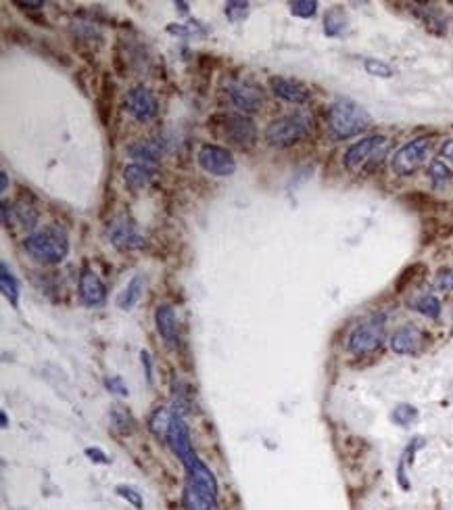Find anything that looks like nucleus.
Instances as JSON below:
<instances>
[{
	"mask_svg": "<svg viewBox=\"0 0 453 510\" xmlns=\"http://www.w3.org/2000/svg\"><path fill=\"white\" fill-rule=\"evenodd\" d=\"M23 249L28 251V255L34 262L44 264V266H55L67 258L69 234L63 226L50 224L26 236Z\"/></svg>",
	"mask_w": 453,
	"mask_h": 510,
	"instance_id": "f257e3e1",
	"label": "nucleus"
},
{
	"mask_svg": "<svg viewBox=\"0 0 453 510\" xmlns=\"http://www.w3.org/2000/svg\"><path fill=\"white\" fill-rule=\"evenodd\" d=\"M370 113L351 99H336L328 107V130L336 140L353 138L370 128Z\"/></svg>",
	"mask_w": 453,
	"mask_h": 510,
	"instance_id": "f03ea898",
	"label": "nucleus"
},
{
	"mask_svg": "<svg viewBox=\"0 0 453 510\" xmlns=\"http://www.w3.org/2000/svg\"><path fill=\"white\" fill-rule=\"evenodd\" d=\"M387 151H389V138L383 134H372L351 144L343 155V163L349 172L370 174L383 163V159L387 157Z\"/></svg>",
	"mask_w": 453,
	"mask_h": 510,
	"instance_id": "7ed1b4c3",
	"label": "nucleus"
},
{
	"mask_svg": "<svg viewBox=\"0 0 453 510\" xmlns=\"http://www.w3.org/2000/svg\"><path fill=\"white\" fill-rule=\"evenodd\" d=\"M311 130H314V120L307 113L299 111L271 122L265 128V140L276 149H289L309 138Z\"/></svg>",
	"mask_w": 453,
	"mask_h": 510,
	"instance_id": "20e7f679",
	"label": "nucleus"
},
{
	"mask_svg": "<svg viewBox=\"0 0 453 510\" xmlns=\"http://www.w3.org/2000/svg\"><path fill=\"white\" fill-rule=\"evenodd\" d=\"M432 147V138L430 136H418L414 140H409L407 144H403L391 159V167L393 172L401 178L414 176L418 169L424 165L428 153Z\"/></svg>",
	"mask_w": 453,
	"mask_h": 510,
	"instance_id": "39448f33",
	"label": "nucleus"
},
{
	"mask_svg": "<svg viewBox=\"0 0 453 510\" xmlns=\"http://www.w3.org/2000/svg\"><path fill=\"white\" fill-rule=\"evenodd\" d=\"M385 341V316L374 314L366 322L355 326V330L349 337V352L355 356H366L376 352Z\"/></svg>",
	"mask_w": 453,
	"mask_h": 510,
	"instance_id": "423d86ee",
	"label": "nucleus"
},
{
	"mask_svg": "<svg viewBox=\"0 0 453 510\" xmlns=\"http://www.w3.org/2000/svg\"><path fill=\"white\" fill-rule=\"evenodd\" d=\"M220 122L218 128H222V134L226 136L228 142H232L238 149H253L257 142V128L251 117L240 115V113H230V115H220L215 117Z\"/></svg>",
	"mask_w": 453,
	"mask_h": 510,
	"instance_id": "0eeeda50",
	"label": "nucleus"
},
{
	"mask_svg": "<svg viewBox=\"0 0 453 510\" xmlns=\"http://www.w3.org/2000/svg\"><path fill=\"white\" fill-rule=\"evenodd\" d=\"M197 161L207 174L215 178H228L236 172L234 155L228 149L218 147V144H203L197 153Z\"/></svg>",
	"mask_w": 453,
	"mask_h": 510,
	"instance_id": "6e6552de",
	"label": "nucleus"
},
{
	"mask_svg": "<svg viewBox=\"0 0 453 510\" xmlns=\"http://www.w3.org/2000/svg\"><path fill=\"white\" fill-rule=\"evenodd\" d=\"M107 236L119 251H134L144 247V236L138 232V226L130 216H115L107 226Z\"/></svg>",
	"mask_w": 453,
	"mask_h": 510,
	"instance_id": "1a4fd4ad",
	"label": "nucleus"
},
{
	"mask_svg": "<svg viewBox=\"0 0 453 510\" xmlns=\"http://www.w3.org/2000/svg\"><path fill=\"white\" fill-rule=\"evenodd\" d=\"M165 440H167L171 452H173L180 460H182L184 466L197 458V454H195V450H193V442H191V431H189V427H186L184 418L180 416V414H173L171 427H169V433H167Z\"/></svg>",
	"mask_w": 453,
	"mask_h": 510,
	"instance_id": "9d476101",
	"label": "nucleus"
},
{
	"mask_svg": "<svg viewBox=\"0 0 453 510\" xmlns=\"http://www.w3.org/2000/svg\"><path fill=\"white\" fill-rule=\"evenodd\" d=\"M126 111L140 124L151 122L159 113V103L153 93L144 86H136L126 95Z\"/></svg>",
	"mask_w": 453,
	"mask_h": 510,
	"instance_id": "9b49d317",
	"label": "nucleus"
},
{
	"mask_svg": "<svg viewBox=\"0 0 453 510\" xmlns=\"http://www.w3.org/2000/svg\"><path fill=\"white\" fill-rule=\"evenodd\" d=\"M79 299L84 305L88 308H97V305H103L105 299H107V289H105V283L101 281V276L90 270L88 266L81 268L79 272Z\"/></svg>",
	"mask_w": 453,
	"mask_h": 510,
	"instance_id": "f8f14e48",
	"label": "nucleus"
},
{
	"mask_svg": "<svg viewBox=\"0 0 453 510\" xmlns=\"http://www.w3.org/2000/svg\"><path fill=\"white\" fill-rule=\"evenodd\" d=\"M186 475H189V485H193L199 493H203L209 502H218V481L213 477V473L205 466L203 460H199V456L189 462L186 466Z\"/></svg>",
	"mask_w": 453,
	"mask_h": 510,
	"instance_id": "ddd939ff",
	"label": "nucleus"
},
{
	"mask_svg": "<svg viewBox=\"0 0 453 510\" xmlns=\"http://www.w3.org/2000/svg\"><path fill=\"white\" fill-rule=\"evenodd\" d=\"M269 88L278 99L293 103V105H305L311 97V93L307 91V86H303L301 82L291 79V77H282V75H271L269 77Z\"/></svg>",
	"mask_w": 453,
	"mask_h": 510,
	"instance_id": "4468645a",
	"label": "nucleus"
},
{
	"mask_svg": "<svg viewBox=\"0 0 453 510\" xmlns=\"http://www.w3.org/2000/svg\"><path fill=\"white\" fill-rule=\"evenodd\" d=\"M228 97L234 103V107L244 111V113H255L263 105L261 93L247 82H230L228 84Z\"/></svg>",
	"mask_w": 453,
	"mask_h": 510,
	"instance_id": "2eb2a0df",
	"label": "nucleus"
},
{
	"mask_svg": "<svg viewBox=\"0 0 453 510\" xmlns=\"http://www.w3.org/2000/svg\"><path fill=\"white\" fill-rule=\"evenodd\" d=\"M424 346V332L414 326V324H405L399 330L393 332L391 337V350L399 356H412L418 354L420 348Z\"/></svg>",
	"mask_w": 453,
	"mask_h": 510,
	"instance_id": "dca6fc26",
	"label": "nucleus"
},
{
	"mask_svg": "<svg viewBox=\"0 0 453 510\" xmlns=\"http://www.w3.org/2000/svg\"><path fill=\"white\" fill-rule=\"evenodd\" d=\"M155 324H157V332L163 341L173 348L177 343V320H175V312L171 305L163 303L157 308L155 312Z\"/></svg>",
	"mask_w": 453,
	"mask_h": 510,
	"instance_id": "f3484780",
	"label": "nucleus"
},
{
	"mask_svg": "<svg viewBox=\"0 0 453 510\" xmlns=\"http://www.w3.org/2000/svg\"><path fill=\"white\" fill-rule=\"evenodd\" d=\"M157 176H159L157 169L153 165H146V163H132L124 169V180L132 191H140V189L151 187L157 180Z\"/></svg>",
	"mask_w": 453,
	"mask_h": 510,
	"instance_id": "a211bd4d",
	"label": "nucleus"
},
{
	"mask_svg": "<svg viewBox=\"0 0 453 510\" xmlns=\"http://www.w3.org/2000/svg\"><path fill=\"white\" fill-rule=\"evenodd\" d=\"M113 93H115V84L111 79V73H103L101 86H99V97H97V109L103 126H109L111 122V109H113Z\"/></svg>",
	"mask_w": 453,
	"mask_h": 510,
	"instance_id": "6ab92c4d",
	"label": "nucleus"
},
{
	"mask_svg": "<svg viewBox=\"0 0 453 510\" xmlns=\"http://www.w3.org/2000/svg\"><path fill=\"white\" fill-rule=\"evenodd\" d=\"M414 15L422 19V23L436 36H443L447 32V19L438 13V9L428 5H414Z\"/></svg>",
	"mask_w": 453,
	"mask_h": 510,
	"instance_id": "aec40b11",
	"label": "nucleus"
},
{
	"mask_svg": "<svg viewBox=\"0 0 453 510\" xmlns=\"http://www.w3.org/2000/svg\"><path fill=\"white\" fill-rule=\"evenodd\" d=\"M349 28V19L343 7H332L326 15H324V34L330 38H338L345 34V30Z\"/></svg>",
	"mask_w": 453,
	"mask_h": 510,
	"instance_id": "412c9836",
	"label": "nucleus"
},
{
	"mask_svg": "<svg viewBox=\"0 0 453 510\" xmlns=\"http://www.w3.org/2000/svg\"><path fill=\"white\" fill-rule=\"evenodd\" d=\"M128 153H130L134 159L144 161L146 165L159 163V159H161V155H163L161 147H159L157 142H153V140H138V142H134V144L128 149Z\"/></svg>",
	"mask_w": 453,
	"mask_h": 510,
	"instance_id": "4be33fe9",
	"label": "nucleus"
},
{
	"mask_svg": "<svg viewBox=\"0 0 453 510\" xmlns=\"http://www.w3.org/2000/svg\"><path fill=\"white\" fill-rule=\"evenodd\" d=\"M142 291H144V276H142V274H136V276L124 287V291L119 293V297H117V308H122V310H126V312L132 310V308L138 303Z\"/></svg>",
	"mask_w": 453,
	"mask_h": 510,
	"instance_id": "5701e85b",
	"label": "nucleus"
},
{
	"mask_svg": "<svg viewBox=\"0 0 453 510\" xmlns=\"http://www.w3.org/2000/svg\"><path fill=\"white\" fill-rule=\"evenodd\" d=\"M0 289H3V295L9 299L13 308H19V283L13 276V272H9L7 262L0 264Z\"/></svg>",
	"mask_w": 453,
	"mask_h": 510,
	"instance_id": "b1692460",
	"label": "nucleus"
},
{
	"mask_svg": "<svg viewBox=\"0 0 453 510\" xmlns=\"http://www.w3.org/2000/svg\"><path fill=\"white\" fill-rule=\"evenodd\" d=\"M422 446H424V440H422V437L412 440V442H409V446L405 448L403 456L399 458V464H397V481H399V485H401L403 489H409V481H407V473H405V469H407L409 464H414V454H416Z\"/></svg>",
	"mask_w": 453,
	"mask_h": 510,
	"instance_id": "393cba45",
	"label": "nucleus"
},
{
	"mask_svg": "<svg viewBox=\"0 0 453 510\" xmlns=\"http://www.w3.org/2000/svg\"><path fill=\"white\" fill-rule=\"evenodd\" d=\"M173 414H175V412H169L167 408L159 406V408L151 414V418H148V429H151V433L157 435L159 440H161V437H167L169 427H171V420H173Z\"/></svg>",
	"mask_w": 453,
	"mask_h": 510,
	"instance_id": "a878e982",
	"label": "nucleus"
},
{
	"mask_svg": "<svg viewBox=\"0 0 453 510\" xmlns=\"http://www.w3.org/2000/svg\"><path fill=\"white\" fill-rule=\"evenodd\" d=\"M111 429L117 435H132L134 433L136 422H134L132 414L124 406H113V410H111Z\"/></svg>",
	"mask_w": 453,
	"mask_h": 510,
	"instance_id": "bb28decb",
	"label": "nucleus"
},
{
	"mask_svg": "<svg viewBox=\"0 0 453 510\" xmlns=\"http://www.w3.org/2000/svg\"><path fill=\"white\" fill-rule=\"evenodd\" d=\"M428 176H430V182L436 191H443L451 185L453 180V172L449 169V165H445L441 159H434L428 167Z\"/></svg>",
	"mask_w": 453,
	"mask_h": 510,
	"instance_id": "cd10ccee",
	"label": "nucleus"
},
{
	"mask_svg": "<svg viewBox=\"0 0 453 510\" xmlns=\"http://www.w3.org/2000/svg\"><path fill=\"white\" fill-rule=\"evenodd\" d=\"M182 502H184V508L186 510H213L215 504L209 502L203 493H199L193 485L186 483L184 487V495H182Z\"/></svg>",
	"mask_w": 453,
	"mask_h": 510,
	"instance_id": "c85d7f7f",
	"label": "nucleus"
},
{
	"mask_svg": "<svg viewBox=\"0 0 453 510\" xmlns=\"http://www.w3.org/2000/svg\"><path fill=\"white\" fill-rule=\"evenodd\" d=\"M414 310L418 312V314H422V316H426V318H430V320H438V316H441V301L434 297V295H420L416 301H414Z\"/></svg>",
	"mask_w": 453,
	"mask_h": 510,
	"instance_id": "c756f323",
	"label": "nucleus"
},
{
	"mask_svg": "<svg viewBox=\"0 0 453 510\" xmlns=\"http://www.w3.org/2000/svg\"><path fill=\"white\" fill-rule=\"evenodd\" d=\"M167 32L173 34V36H180V38H205L207 36V30L201 26V23H169L167 26Z\"/></svg>",
	"mask_w": 453,
	"mask_h": 510,
	"instance_id": "7c9ffc66",
	"label": "nucleus"
},
{
	"mask_svg": "<svg viewBox=\"0 0 453 510\" xmlns=\"http://www.w3.org/2000/svg\"><path fill=\"white\" fill-rule=\"evenodd\" d=\"M11 211H13V216L19 220V224H21L23 228H28V230H32V228L38 224V211H36L32 205H28L26 201H19V203L11 205Z\"/></svg>",
	"mask_w": 453,
	"mask_h": 510,
	"instance_id": "2f4dec72",
	"label": "nucleus"
},
{
	"mask_svg": "<svg viewBox=\"0 0 453 510\" xmlns=\"http://www.w3.org/2000/svg\"><path fill=\"white\" fill-rule=\"evenodd\" d=\"M416 418H418V410L412 404H399L391 412V420L403 429H407L412 422H416Z\"/></svg>",
	"mask_w": 453,
	"mask_h": 510,
	"instance_id": "473e14b6",
	"label": "nucleus"
},
{
	"mask_svg": "<svg viewBox=\"0 0 453 510\" xmlns=\"http://www.w3.org/2000/svg\"><path fill=\"white\" fill-rule=\"evenodd\" d=\"M251 13V5L249 3H242V0H230L226 3V17L232 21V23H240L249 17Z\"/></svg>",
	"mask_w": 453,
	"mask_h": 510,
	"instance_id": "72a5a7b5",
	"label": "nucleus"
},
{
	"mask_svg": "<svg viewBox=\"0 0 453 510\" xmlns=\"http://www.w3.org/2000/svg\"><path fill=\"white\" fill-rule=\"evenodd\" d=\"M291 11L297 17L311 19L318 13V3H316V0H293V3H291Z\"/></svg>",
	"mask_w": 453,
	"mask_h": 510,
	"instance_id": "f704fd0d",
	"label": "nucleus"
},
{
	"mask_svg": "<svg viewBox=\"0 0 453 510\" xmlns=\"http://www.w3.org/2000/svg\"><path fill=\"white\" fill-rule=\"evenodd\" d=\"M364 67L374 77H391L393 75V67L389 63L380 61V59H366L364 61Z\"/></svg>",
	"mask_w": 453,
	"mask_h": 510,
	"instance_id": "c9c22d12",
	"label": "nucleus"
},
{
	"mask_svg": "<svg viewBox=\"0 0 453 510\" xmlns=\"http://www.w3.org/2000/svg\"><path fill=\"white\" fill-rule=\"evenodd\" d=\"M115 491L124 498V500H128L136 510H144V504H142V495L134 489V487H130V485H117L115 487Z\"/></svg>",
	"mask_w": 453,
	"mask_h": 510,
	"instance_id": "e433bc0d",
	"label": "nucleus"
},
{
	"mask_svg": "<svg viewBox=\"0 0 453 510\" xmlns=\"http://www.w3.org/2000/svg\"><path fill=\"white\" fill-rule=\"evenodd\" d=\"M436 289L441 291H453V268H443L436 274Z\"/></svg>",
	"mask_w": 453,
	"mask_h": 510,
	"instance_id": "4c0bfd02",
	"label": "nucleus"
},
{
	"mask_svg": "<svg viewBox=\"0 0 453 510\" xmlns=\"http://www.w3.org/2000/svg\"><path fill=\"white\" fill-rule=\"evenodd\" d=\"M105 385H107V389L111 391V393H117V395H130V391H128V387L124 385V379L122 377H111V379H107L105 381Z\"/></svg>",
	"mask_w": 453,
	"mask_h": 510,
	"instance_id": "58836bf2",
	"label": "nucleus"
},
{
	"mask_svg": "<svg viewBox=\"0 0 453 510\" xmlns=\"http://www.w3.org/2000/svg\"><path fill=\"white\" fill-rule=\"evenodd\" d=\"M420 270H424V266L422 264H416V266H409L401 276H399V281H397V291H403L405 289V285L409 283V281H414V274L416 272H420Z\"/></svg>",
	"mask_w": 453,
	"mask_h": 510,
	"instance_id": "ea45409f",
	"label": "nucleus"
},
{
	"mask_svg": "<svg viewBox=\"0 0 453 510\" xmlns=\"http://www.w3.org/2000/svg\"><path fill=\"white\" fill-rule=\"evenodd\" d=\"M86 456L97 464H109V458L101 448H86Z\"/></svg>",
	"mask_w": 453,
	"mask_h": 510,
	"instance_id": "a19ab883",
	"label": "nucleus"
},
{
	"mask_svg": "<svg viewBox=\"0 0 453 510\" xmlns=\"http://www.w3.org/2000/svg\"><path fill=\"white\" fill-rule=\"evenodd\" d=\"M140 360H142V368H144V377L148 381V385H153V360H151V354L148 352H140Z\"/></svg>",
	"mask_w": 453,
	"mask_h": 510,
	"instance_id": "79ce46f5",
	"label": "nucleus"
},
{
	"mask_svg": "<svg viewBox=\"0 0 453 510\" xmlns=\"http://www.w3.org/2000/svg\"><path fill=\"white\" fill-rule=\"evenodd\" d=\"M7 36H11V42H17V44H30V40H32L26 32H21V30H17V28H11V30L7 32Z\"/></svg>",
	"mask_w": 453,
	"mask_h": 510,
	"instance_id": "37998d69",
	"label": "nucleus"
},
{
	"mask_svg": "<svg viewBox=\"0 0 453 510\" xmlns=\"http://www.w3.org/2000/svg\"><path fill=\"white\" fill-rule=\"evenodd\" d=\"M13 5L21 11H40L44 7V3H21V0H13Z\"/></svg>",
	"mask_w": 453,
	"mask_h": 510,
	"instance_id": "c03bdc74",
	"label": "nucleus"
},
{
	"mask_svg": "<svg viewBox=\"0 0 453 510\" xmlns=\"http://www.w3.org/2000/svg\"><path fill=\"white\" fill-rule=\"evenodd\" d=\"M441 155L453 163V138H449V140H445V142H443V147H441Z\"/></svg>",
	"mask_w": 453,
	"mask_h": 510,
	"instance_id": "a18cd8bd",
	"label": "nucleus"
},
{
	"mask_svg": "<svg viewBox=\"0 0 453 510\" xmlns=\"http://www.w3.org/2000/svg\"><path fill=\"white\" fill-rule=\"evenodd\" d=\"M0 185H3V191H7V187H9V176H7V172L0 174Z\"/></svg>",
	"mask_w": 453,
	"mask_h": 510,
	"instance_id": "49530a36",
	"label": "nucleus"
},
{
	"mask_svg": "<svg viewBox=\"0 0 453 510\" xmlns=\"http://www.w3.org/2000/svg\"><path fill=\"white\" fill-rule=\"evenodd\" d=\"M0 422H3V429H7V427H9V418H7V412H5V410L0 412Z\"/></svg>",
	"mask_w": 453,
	"mask_h": 510,
	"instance_id": "de8ad7c7",
	"label": "nucleus"
},
{
	"mask_svg": "<svg viewBox=\"0 0 453 510\" xmlns=\"http://www.w3.org/2000/svg\"><path fill=\"white\" fill-rule=\"evenodd\" d=\"M175 9H180L182 13H189V3H175Z\"/></svg>",
	"mask_w": 453,
	"mask_h": 510,
	"instance_id": "09e8293b",
	"label": "nucleus"
}]
</instances>
